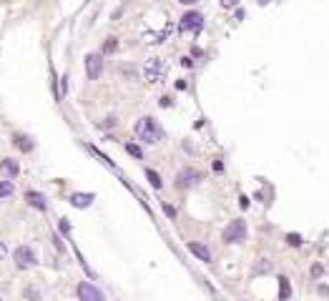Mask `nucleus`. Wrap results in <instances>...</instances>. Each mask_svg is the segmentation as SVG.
I'll list each match as a JSON object with an SVG mask.
<instances>
[{
    "label": "nucleus",
    "mask_w": 329,
    "mask_h": 301,
    "mask_svg": "<svg viewBox=\"0 0 329 301\" xmlns=\"http://www.w3.org/2000/svg\"><path fill=\"white\" fill-rule=\"evenodd\" d=\"M136 135H139V141H143L146 146H156L161 141V135H163V128L158 126V120L151 118V116H146V118H139V123H136Z\"/></svg>",
    "instance_id": "obj_1"
},
{
    "label": "nucleus",
    "mask_w": 329,
    "mask_h": 301,
    "mask_svg": "<svg viewBox=\"0 0 329 301\" xmlns=\"http://www.w3.org/2000/svg\"><path fill=\"white\" fill-rule=\"evenodd\" d=\"M221 238L226 241V244H239V241H244L246 238V223L239 221V218L231 221V223H226V229H224Z\"/></svg>",
    "instance_id": "obj_2"
},
{
    "label": "nucleus",
    "mask_w": 329,
    "mask_h": 301,
    "mask_svg": "<svg viewBox=\"0 0 329 301\" xmlns=\"http://www.w3.org/2000/svg\"><path fill=\"white\" fill-rule=\"evenodd\" d=\"M163 73H166V66H163L161 58L146 60V66H143V78H146L148 83H158V81L163 78Z\"/></svg>",
    "instance_id": "obj_3"
},
{
    "label": "nucleus",
    "mask_w": 329,
    "mask_h": 301,
    "mask_svg": "<svg viewBox=\"0 0 329 301\" xmlns=\"http://www.w3.org/2000/svg\"><path fill=\"white\" fill-rule=\"evenodd\" d=\"M13 259H16V266H18V268H33V266L38 264L35 251H33L31 246H18L16 253H13Z\"/></svg>",
    "instance_id": "obj_4"
},
{
    "label": "nucleus",
    "mask_w": 329,
    "mask_h": 301,
    "mask_svg": "<svg viewBox=\"0 0 329 301\" xmlns=\"http://www.w3.org/2000/svg\"><path fill=\"white\" fill-rule=\"evenodd\" d=\"M201 25H204V15L196 13V10H191V13H186L181 18L178 30H181V33H196V30H201Z\"/></svg>",
    "instance_id": "obj_5"
},
{
    "label": "nucleus",
    "mask_w": 329,
    "mask_h": 301,
    "mask_svg": "<svg viewBox=\"0 0 329 301\" xmlns=\"http://www.w3.org/2000/svg\"><path fill=\"white\" fill-rule=\"evenodd\" d=\"M83 63H86V75H88V81H96L98 75H101V70H103V58H101L98 53H88Z\"/></svg>",
    "instance_id": "obj_6"
},
{
    "label": "nucleus",
    "mask_w": 329,
    "mask_h": 301,
    "mask_svg": "<svg viewBox=\"0 0 329 301\" xmlns=\"http://www.w3.org/2000/svg\"><path fill=\"white\" fill-rule=\"evenodd\" d=\"M78 296H81V301H106V296H103L96 286L88 284V281L78 284Z\"/></svg>",
    "instance_id": "obj_7"
},
{
    "label": "nucleus",
    "mask_w": 329,
    "mask_h": 301,
    "mask_svg": "<svg viewBox=\"0 0 329 301\" xmlns=\"http://www.w3.org/2000/svg\"><path fill=\"white\" fill-rule=\"evenodd\" d=\"M189 251L196 256L199 261H206V264L211 261V251H208L204 244H199V241H189Z\"/></svg>",
    "instance_id": "obj_8"
},
{
    "label": "nucleus",
    "mask_w": 329,
    "mask_h": 301,
    "mask_svg": "<svg viewBox=\"0 0 329 301\" xmlns=\"http://www.w3.org/2000/svg\"><path fill=\"white\" fill-rule=\"evenodd\" d=\"M18 163L13 161V158H5V161H0V176H3L5 181H10V178H16L18 176Z\"/></svg>",
    "instance_id": "obj_9"
},
{
    "label": "nucleus",
    "mask_w": 329,
    "mask_h": 301,
    "mask_svg": "<svg viewBox=\"0 0 329 301\" xmlns=\"http://www.w3.org/2000/svg\"><path fill=\"white\" fill-rule=\"evenodd\" d=\"M196 181H199V173L189 168V171H181V173L176 176V186H178V188H189V186L196 184Z\"/></svg>",
    "instance_id": "obj_10"
},
{
    "label": "nucleus",
    "mask_w": 329,
    "mask_h": 301,
    "mask_svg": "<svg viewBox=\"0 0 329 301\" xmlns=\"http://www.w3.org/2000/svg\"><path fill=\"white\" fill-rule=\"evenodd\" d=\"M25 201L31 203L33 208H38V211H46V208H48V203H46V196H43V193H38V191H28V193H25Z\"/></svg>",
    "instance_id": "obj_11"
},
{
    "label": "nucleus",
    "mask_w": 329,
    "mask_h": 301,
    "mask_svg": "<svg viewBox=\"0 0 329 301\" xmlns=\"http://www.w3.org/2000/svg\"><path fill=\"white\" fill-rule=\"evenodd\" d=\"M93 203V193H73L70 196V206L76 208H88Z\"/></svg>",
    "instance_id": "obj_12"
},
{
    "label": "nucleus",
    "mask_w": 329,
    "mask_h": 301,
    "mask_svg": "<svg viewBox=\"0 0 329 301\" xmlns=\"http://www.w3.org/2000/svg\"><path fill=\"white\" fill-rule=\"evenodd\" d=\"M277 281H279V301H287V299L292 296V284H289V279H287V276H279Z\"/></svg>",
    "instance_id": "obj_13"
},
{
    "label": "nucleus",
    "mask_w": 329,
    "mask_h": 301,
    "mask_svg": "<svg viewBox=\"0 0 329 301\" xmlns=\"http://www.w3.org/2000/svg\"><path fill=\"white\" fill-rule=\"evenodd\" d=\"M13 141H16V146H18L20 150H25V153H28V150H33V141L28 138V135H16Z\"/></svg>",
    "instance_id": "obj_14"
},
{
    "label": "nucleus",
    "mask_w": 329,
    "mask_h": 301,
    "mask_svg": "<svg viewBox=\"0 0 329 301\" xmlns=\"http://www.w3.org/2000/svg\"><path fill=\"white\" fill-rule=\"evenodd\" d=\"M13 191H16L13 181H0V199H8V196H13Z\"/></svg>",
    "instance_id": "obj_15"
},
{
    "label": "nucleus",
    "mask_w": 329,
    "mask_h": 301,
    "mask_svg": "<svg viewBox=\"0 0 329 301\" xmlns=\"http://www.w3.org/2000/svg\"><path fill=\"white\" fill-rule=\"evenodd\" d=\"M146 176H148V181H151V186H154V188H161V176H158L156 171L148 168V171H146Z\"/></svg>",
    "instance_id": "obj_16"
},
{
    "label": "nucleus",
    "mask_w": 329,
    "mask_h": 301,
    "mask_svg": "<svg viewBox=\"0 0 329 301\" xmlns=\"http://www.w3.org/2000/svg\"><path fill=\"white\" fill-rule=\"evenodd\" d=\"M254 271H257V274H264V271H272V264H269L266 259H259V264L254 266Z\"/></svg>",
    "instance_id": "obj_17"
},
{
    "label": "nucleus",
    "mask_w": 329,
    "mask_h": 301,
    "mask_svg": "<svg viewBox=\"0 0 329 301\" xmlns=\"http://www.w3.org/2000/svg\"><path fill=\"white\" fill-rule=\"evenodd\" d=\"M126 150L133 156V158H143V153H141V148L136 146V143H126Z\"/></svg>",
    "instance_id": "obj_18"
},
{
    "label": "nucleus",
    "mask_w": 329,
    "mask_h": 301,
    "mask_svg": "<svg viewBox=\"0 0 329 301\" xmlns=\"http://www.w3.org/2000/svg\"><path fill=\"white\" fill-rule=\"evenodd\" d=\"M287 244L289 246H302V236L299 234H287Z\"/></svg>",
    "instance_id": "obj_19"
},
{
    "label": "nucleus",
    "mask_w": 329,
    "mask_h": 301,
    "mask_svg": "<svg viewBox=\"0 0 329 301\" xmlns=\"http://www.w3.org/2000/svg\"><path fill=\"white\" fill-rule=\"evenodd\" d=\"M103 50H106V53H111V50H116V40L111 38V40H108L106 45H103Z\"/></svg>",
    "instance_id": "obj_20"
},
{
    "label": "nucleus",
    "mask_w": 329,
    "mask_h": 301,
    "mask_svg": "<svg viewBox=\"0 0 329 301\" xmlns=\"http://www.w3.org/2000/svg\"><path fill=\"white\" fill-rule=\"evenodd\" d=\"M171 103H173V100H171L169 96H163V98H161V108H169V105H171Z\"/></svg>",
    "instance_id": "obj_21"
},
{
    "label": "nucleus",
    "mask_w": 329,
    "mask_h": 301,
    "mask_svg": "<svg viewBox=\"0 0 329 301\" xmlns=\"http://www.w3.org/2000/svg\"><path fill=\"white\" fill-rule=\"evenodd\" d=\"M221 3H224V8H234L239 0H221Z\"/></svg>",
    "instance_id": "obj_22"
},
{
    "label": "nucleus",
    "mask_w": 329,
    "mask_h": 301,
    "mask_svg": "<svg viewBox=\"0 0 329 301\" xmlns=\"http://www.w3.org/2000/svg\"><path fill=\"white\" fill-rule=\"evenodd\" d=\"M5 251H8V249H5V244H0V259L5 256Z\"/></svg>",
    "instance_id": "obj_23"
},
{
    "label": "nucleus",
    "mask_w": 329,
    "mask_h": 301,
    "mask_svg": "<svg viewBox=\"0 0 329 301\" xmlns=\"http://www.w3.org/2000/svg\"><path fill=\"white\" fill-rule=\"evenodd\" d=\"M178 3H184V5H193L196 0H178Z\"/></svg>",
    "instance_id": "obj_24"
}]
</instances>
